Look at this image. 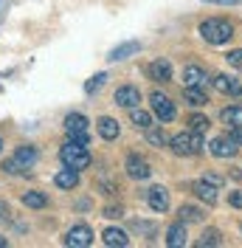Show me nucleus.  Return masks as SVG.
<instances>
[{
  "label": "nucleus",
  "instance_id": "473e14b6",
  "mask_svg": "<svg viewBox=\"0 0 242 248\" xmlns=\"http://www.w3.org/2000/svg\"><path fill=\"white\" fill-rule=\"evenodd\" d=\"M105 217H116V220H119V217H124V209H121V206H107Z\"/></svg>",
  "mask_w": 242,
  "mask_h": 248
},
{
  "label": "nucleus",
  "instance_id": "2f4dec72",
  "mask_svg": "<svg viewBox=\"0 0 242 248\" xmlns=\"http://www.w3.org/2000/svg\"><path fill=\"white\" fill-rule=\"evenodd\" d=\"M228 203L234 209H242V192H228Z\"/></svg>",
  "mask_w": 242,
  "mask_h": 248
},
{
  "label": "nucleus",
  "instance_id": "4be33fe9",
  "mask_svg": "<svg viewBox=\"0 0 242 248\" xmlns=\"http://www.w3.org/2000/svg\"><path fill=\"white\" fill-rule=\"evenodd\" d=\"M23 203H26L29 209H45L48 195L45 192H23Z\"/></svg>",
  "mask_w": 242,
  "mask_h": 248
},
{
  "label": "nucleus",
  "instance_id": "2eb2a0df",
  "mask_svg": "<svg viewBox=\"0 0 242 248\" xmlns=\"http://www.w3.org/2000/svg\"><path fill=\"white\" fill-rule=\"evenodd\" d=\"M102 240H105V246H110V248H127L130 246V237L121 232V229H113V226L102 232Z\"/></svg>",
  "mask_w": 242,
  "mask_h": 248
},
{
  "label": "nucleus",
  "instance_id": "5701e85b",
  "mask_svg": "<svg viewBox=\"0 0 242 248\" xmlns=\"http://www.w3.org/2000/svg\"><path fill=\"white\" fill-rule=\"evenodd\" d=\"M15 158L23 164V167H26V170H29V167H34V161H37V150H34V147H29V144H26V147H17Z\"/></svg>",
  "mask_w": 242,
  "mask_h": 248
},
{
  "label": "nucleus",
  "instance_id": "393cba45",
  "mask_svg": "<svg viewBox=\"0 0 242 248\" xmlns=\"http://www.w3.org/2000/svg\"><path fill=\"white\" fill-rule=\"evenodd\" d=\"M206 246H223V234L217 232V229H206L203 237L197 240V248H206Z\"/></svg>",
  "mask_w": 242,
  "mask_h": 248
},
{
  "label": "nucleus",
  "instance_id": "aec40b11",
  "mask_svg": "<svg viewBox=\"0 0 242 248\" xmlns=\"http://www.w3.org/2000/svg\"><path fill=\"white\" fill-rule=\"evenodd\" d=\"M178 217H181V223H203L206 212L197 209V206H192V203H183L181 212H178Z\"/></svg>",
  "mask_w": 242,
  "mask_h": 248
},
{
  "label": "nucleus",
  "instance_id": "c756f323",
  "mask_svg": "<svg viewBox=\"0 0 242 248\" xmlns=\"http://www.w3.org/2000/svg\"><path fill=\"white\" fill-rule=\"evenodd\" d=\"M3 170L9 172V175H23V172H26V167H23L17 158H9V161H3Z\"/></svg>",
  "mask_w": 242,
  "mask_h": 248
},
{
  "label": "nucleus",
  "instance_id": "7ed1b4c3",
  "mask_svg": "<svg viewBox=\"0 0 242 248\" xmlns=\"http://www.w3.org/2000/svg\"><path fill=\"white\" fill-rule=\"evenodd\" d=\"M169 144H172V153H175V155H183V158H192V155L203 153V147H206V141H203V133H197V130H186V133H178V136L169 141Z\"/></svg>",
  "mask_w": 242,
  "mask_h": 248
},
{
  "label": "nucleus",
  "instance_id": "ea45409f",
  "mask_svg": "<svg viewBox=\"0 0 242 248\" xmlns=\"http://www.w3.org/2000/svg\"><path fill=\"white\" fill-rule=\"evenodd\" d=\"M0 153H3V139H0Z\"/></svg>",
  "mask_w": 242,
  "mask_h": 248
},
{
  "label": "nucleus",
  "instance_id": "bb28decb",
  "mask_svg": "<svg viewBox=\"0 0 242 248\" xmlns=\"http://www.w3.org/2000/svg\"><path fill=\"white\" fill-rule=\"evenodd\" d=\"M147 141L155 144V147H164L166 144V133L164 130H155V127H147Z\"/></svg>",
  "mask_w": 242,
  "mask_h": 248
},
{
  "label": "nucleus",
  "instance_id": "4468645a",
  "mask_svg": "<svg viewBox=\"0 0 242 248\" xmlns=\"http://www.w3.org/2000/svg\"><path fill=\"white\" fill-rule=\"evenodd\" d=\"M147 74H150V79H155V82H169L172 79V65H169V60H155L147 68Z\"/></svg>",
  "mask_w": 242,
  "mask_h": 248
},
{
  "label": "nucleus",
  "instance_id": "cd10ccee",
  "mask_svg": "<svg viewBox=\"0 0 242 248\" xmlns=\"http://www.w3.org/2000/svg\"><path fill=\"white\" fill-rule=\"evenodd\" d=\"M189 124H192V130H197V133H206V130L212 127V122H209L206 116H200V113H195V116L189 119Z\"/></svg>",
  "mask_w": 242,
  "mask_h": 248
},
{
  "label": "nucleus",
  "instance_id": "c9c22d12",
  "mask_svg": "<svg viewBox=\"0 0 242 248\" xmlns=\"http://www.w3.org/2000/svg\"><path fill=\"white\" fill-rule=\"evenodd\" d=\"M203 181H206V184H212V186H217V189L223 186V178H220V175H206Z\"/></svg>",
  "mask_w": 242,
  "mask_h": 248
},
{
  "label": "nucleus",
  "instance_id": "39448f33",
  "mask_svg": "<svg viewBox=\"0 0 242 248\" xmlns=\"http://www.w3.org/2000/svg\"><path fill=\"white\" fill-rule=\"evenodd\" d=\"M150 105H152V113H155L161 122H172V119H175V105H172V99L164 96L161 91H155L150 96Z\"/></svg>",
  "mask_w": 242,
  "mask_h": 248
},
{
  "label": "nucleus",
  "instance_id": "e433bc0d",
  "mask_svg": "<svg viewBox=\"0 0 242 248\" xmlns=\"http://www.w3.org/2000/svg\"><path fill=\"white\" fill-rule=\"evenodd\" d=\"M206 3H217V6H237L242 0H206Z\"/></svg>",
  "mask_w": 242,
  "mask_h": 248
},
{
  "label": "nucleus",
  "instance_id": "6ab92c4d",
  "mask_svg": "<svg viewBox=\"0 0 242 248\" xmlns=\"http://www.w3.org/2000/svg\"><path fill=\"white\" fill-rule=\"evenodd\" d=\"M192 189H195L197 198H200V201H206L209 206H214V203H217V186L206 184V181H197V184L192 186Z\"/></svg>",
  "mask_w": 242,
  "mask_h": 248
},
{
  "label": "nucleus",
  "instance_id": "9d476101",
  "mask_svg": "<svg viewBox=\"0 0 242 248\" xmlns=\"http://www.w3.org/2000/svg\"><path fill=\"white\" fill-rule=\"evenodd\" d=\"M209 150H212L214 158H234V155H237V144L228 139V136H217V139L209 144Z\"/></svg>",
  "mask_w": 242,
  "mask_h": 248
},
{
  "label": "nucleus",
  "instance_id": "f8f14e48",
  "mask_svg": "<svg viewBox=\"0 0 242 248\" xmlns=\"http://www.w3.org/2000/svg\"><path fill=\"white\" fill-rule=\"evenodd\" d=\"M212 82H214V88L220 93H226V96H242V85L234 77H228V74H217Z\"/></svg>",
  "mask_w": 242,
  "mask_h": 248
},
{
  "label": "nucleus",
  "instance_id": "f257e3e1",
  "mask_svg": "<svg viewBox=\"0 0 242 248\" xmlns=\"http://www.w3.org/2000/svg\"><path fill=\"white\" fill-rule=\"evenodd\" d=\"M200 37L212 46H223L234 37V26L228 20H220V17H209V20L200 23Z\"/></svg>",
  "mask_w": 242,
  "mask_h": 248
},
{
  "label": "nucleus",
  "instance_id": "20e7f679",
  "mask_svg": "<svg viewBox=\"0 0 242 248\" xmlns=\"http://www.w3.org/2000/svg\"><path fill=\"white\" fill-rule=\"evenodd\" d=\"M65 130H68V139L79 141V144H88L91 141V122L82 116V113H68L65 116Z\"/></svg>",
  "mask_w": 242,
  "mask_h": 248
},
{
  "label": "nucleus",
  "instance_id": "f704fd0d",
  "mask_svg": "<svg viewBox=\"0 0 242 248\" xmlns=\"http://www.w3.org/2000/svg\"><path fill=\"white\" fill-rule=\"evenodd\" d=\"M228 139L234 141V144H242V124H240V127H231V133H228Z\"/></svg>",
  "mask_w": 242,
  "mask_h": 248
},
{
  "label": "nucleus",
  "instance_id": "a878e982",
  "mask_svg": "<svg viewBox=\"0 0 242 248\" xmlns=\"http://www.w3.org/2000/svg\"><path fill=\"white\" fill-rule=\"evenodd\" d=\"M130 119H133V124H136L138 130H147V127H152V116L147 113V110H138V108H133V113H130Z\"/></svg>",
  "mask_w": 242,
  "mask_h": 248
},
{
  "label": "nucleus",
  "instance_id": "0eeeda50",
  "mask_svg": "<svg viewBox=\"0 0 242 248\" xmlns=\"http://www.w3.org/2000/svg\"><path fill=\"white\" fill-rule=\"evenodd\" d=\"M124 170H127V175L133 178V181H147L152 175V167L141 158V155H127V164H124Z\"/></svg>",
  "mask_w": 242,
  "mask_h": 248
},
{
  "label": "nucleus",
  "instance_id": "412c9836",
  "mask_svg": "<svg viewBox=\"0 0 242 248\" xmlns=\"http://www.w3.org/2000/svg\"><path fill=\"white\" fill-rule=\"evenodd\" d=\"M183 102H186V105H192V108H203L209 99H206L203 88H186V91H183Z\"/></svg>",
  "mask_w": 242,
  "mask_h": 248
},
{
  "label": "nucleus",
  "instance_id": "6e6552de",
  "mask_svg": "<svg viewBox=\"0 0 242 248\" xmlns=\"http://www.w3.org/2000/svg\"><path fill=\"white\" fill-rule=\"evenodd\" d=\"M138 102H141V91L136 85H124V88L116 91V105H121V108L133 110V108H138Z\"/></svg>",
  "mask_w": 242,
  "mask_h": 248
},
{
  "label": "nucleus",
  "instance_id": "72a5a7b5",
  "mask_svg": "<svg viewBox=\"0 0 242 248\" xmlns=\"http://www.w3.org/2000/svg\"><path fill=\"white\" fill-rule=\"evenodd\" d=\"M133 229H136V232H147V234H155V226H150V223H141V220H136V223H133Z\"/></svg>",
  "mask_w": 242,
  "mask_h": 248
},
{
  "label": "nucleus",
  "instance_id": "1a4fd4ad",
  "mask_svg": "<svg viewBox=\"0 0 242 248\" xmlns=\"http://www.w3.org/2000/svg\"><path fill=\"white\" fill-rule=\"evenodd\" d=\"M147 203H150L152 212H166L169 209V192L164 189V186H152L150 192H147Z\"/></svg>",
  "mask_w": 242,
  "mask_h": 248
},
{
  "label": "nucleus",
  "instance_id": "423d86ee",
  "mask_svg": "<svg viewBox=\"0 0 242 248\" xmlns=\"http://www.w3.org/2000/svg\"><path fill=\"white\" fill-rule=\"evenodd\" d=\"M93 243V232L88 226H71L68 234H65V246L71 248H88Z\"/></svg>",
  "mask_w": 242,
  "mask_h": 248
},
{
  "label": "nucleus",
  "instance_id": "dca6fc26",
  "mask_svg": "<svg viewBox=\"0 0 242 248\" xmlns=\"http://www.w3.org/2000/svg\"><path fill=\"white\" fill-rule=\"evenodd\" d=\"M166 246H169V248L186 246V223H175V226H169V232H166Z\"/></svg>",
  "mask_w": 242,
  "mask_h": 248
},
{
  "label": "nucleus",
  "instance_id": "ddd939ff",
  "mask_svg": "<svg viewBox=\"0 0 242 248\" xmlns=\"http://www.w3.org/2000/svg\"><path fill=\"white\" fill-rule=\"evenodd\" d=\"M96 130H99V136L105 141H116L119 139V133H121V127L116 119H110V116H102L99 122H96Z\"/></svg>",
  "mask_w": 242,
  "mask_h": 248
},
{
  "label": "nucleus",
  "instance_id": "a211bd4d",
  "mask_svg": "<svg viewBox=\"0 0 242 248\" xmlns=\"http://www.w3.org/2000/svg\"><path fill=\"white\" fill-rule=\"evenodd\" d=\"M57 186L60 189H74V186H79V172L76 170H71V167H65V170H60L57 172Z\"/></svg>",
  "mask_w": 242,
  "mask_h": 248
},
{
  "label": "nucleus",
  "instance_id": "c85d7f7f",
  "mask_svg": "<svg viewBox=\"0 0 242 248\" xmlns=\"http://www.w3.org/2000/svg\"><path fill=\"white\" fill-rule=\"evenodd\" d=\"M105 74H96V77L93 79H88V82H85V93H99L102 91V85H105Z\"/></svg>",
  "mask_w": 242,
  "mask_h": 248
},
{
  "label": "nucleus",
  "instance_id": "7c9ffc66",
  "mask_svg": "<svg viewBox=\"0 0 242 248\" xmlns=\"http://www.w3.org/2000/svg\"><path fill=\"white\" fill-rule=\"evenodd\" d=\"M226 60H228V65H231V68H240V71H242V48H234V51H228Z\"/></svg>",
  "mask_w": 242,
  "mask_h": 248
},
{
  "label": "nucleus",
  "instance_id": "f3484780",
  "mask_svg": "<svg viewBox=\"0 0 242 248\" xmlns=\"http://www.w3.org/2000/svg\"><path fill=\"white\" fill-rule=\"evenodd\" d=\"M138 48H141V46H138L136 40H130V43H124V46L113 48L107 60H110V62H121V60H127V57H133V54H138Z\"/></svg>",
  "mask_w": 242,
  "mask_h": 248
},
{
  "label": "nucleus",
  "instance_id": "58836bf2",
  "mask_svg": "<svg viewBox=\"0 0 242 248\" xmlns=\"http://www.w3.org/2000/svg\"><path fill=\"white\" fill-rule=\"evenodd\" d=\"M3 246H6V237H0V248H3Z\"/></svg>",
  "mask_w": 242,
  "mask_h": 248
},
{
  "label": "nucleus",
  "instance_id": "9b49d317",
  "mask_svg": "<svg viewBox=\"0 0 242 248\" xmlns=\"http://www.w3.org/2000/svg\"><path fill=\"white\" fill-rule=\"evenodd\" d=\"M206 82H209V77L200 65H186L183 68V85L186 88H206Z\"/></svg>",
  "mask_w": 242,
  "mask_h": 248
},
{
  "label": "nucleus",
  "instance_id": "4c0bfd02",
  "mask_svg": "<svg viewBox=\"0 0 242 248\" xmlns=\"http://www.w3.org/2000/svg\"><path fill=\"white\" fill-rule=\"evenodd\" d=\"M6 217H9V206L0 201V220H6Z\"/></svg>",
  "mask_w": 242,
  "mask_h": 248
},
{
  "label": "nucleus",
  "instance_id": "b1692460",
  "mask_svg": "<svg viewBox=\"0 0 242 248\" xmlns=\"http://www.w3.org/2000/svg\"><path fill=\"white\" fill-rule=\"evenodd\" d=\"M220 119L226 124H231V127H240L242 124V108L240 105H231V108H226L223 113H220Z\"/></svg>",
  "mask_w": 242,
  "mask_h": 248
},
{
  "label": "nucleus",
  "instance_id": "f03ea898",
  "mask_svg": "<svg viewBox=\"0 0 242 248\" xmlns=\"http://www.w3.org/2000/svg\"><path fill=\"white\" fill-rule=\"evenodd\" d=\"M60 158L65 167H71V170H88L91 167V153H88V144H79V141H68V144H62L60 150Z\"/></svg>",
  "mask_w": 242,
  "mask_h": 248
}]
</instances>
